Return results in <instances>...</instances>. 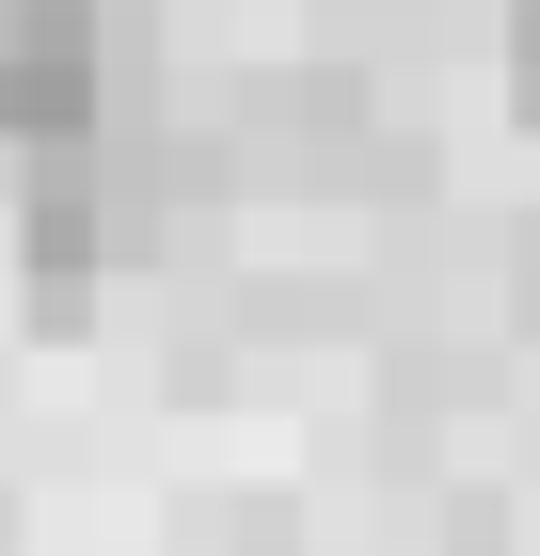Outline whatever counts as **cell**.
Segmentation results:
<instances>
[{
    "label": "cell",
    "instance_id": "6da1fadb",
    "mask_svg": "<svg viewBox=\"0 0 540 556\" xmlns=\"http://www.w3.org/2000/svg\"><path fill=\"white\" fill-rule=\"evenodd\" d=\"M112 112V16L96 0H0V143H96Z\"/></svg>",
    "mask_w": 540,
    "mask_h": 556
},
{
    "label": "cell",
    "instance_id": "7a4b0ae2",
    "mask_svg": "<svg viewBox=\"0 0 540 556\" xmlns=\"http://www.w3.org/2000/svg\"><path fill=\"white\" fill-rule=\"evenodd\" d=\"M508 112L540 128V0H508Z\"/></svg>",
    "mask_w": 540,
    "mask_h": 556
}]
</instances>
